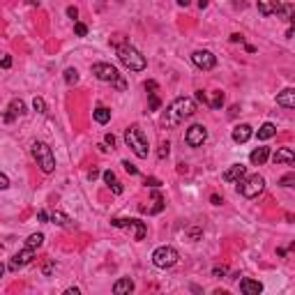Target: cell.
<instances>
[{
	"mask_svg": "<svg viewBox=\"0 0 295 295\" xmlns=\"http://www.w3.org/2000/svg\"><path fill=\"white\" fill-rule=\"evenodd\" d=\"M194 111H196V102H194V99L178 97V99H173L169 104V109H166V120H169V125H178V122H182L185 118L194 115Z\"/></svg>",
	"mask_w": 295,
	"mask_h": 295,
	"instance_id": "1",
	"label": "cell"
},
{
	"mask_svg": "<svg viewBox=\"0 0 295 295\" xmlns=\"http://www.w3.org/2000/svg\"><path fill=\"white\" fill-rule=\"evenodd\" d=\"M118 58H120V62L127 67V69L131 71H143L145 69V55L138 53L131 44H118Z\"/></svg>",
	"mask_w": 295,
	"mask_h": 295,
	"instance_id": "2",
	"label": "cell"
},
{
	"mask_svg": "<svg viewBox=\"0 0 295 295\" xmlns=\"http://www.w3.org/2000/svg\"><path fill=\"white\" fill-rule=\"evenodd\" d=\"M30 150H33V157H35L39 169H42L44 173H53L55 171V157H53V153H51V148L42 141H35Z\"/></svg>",
	"mask_w": 295,
	"mask_h": 295,
	"instance_id": "3",
	"label": "cell"
},
{
	"mask_svg": "<svg viewBox=\"0 0 295 295\" xmlns=\"http://www.w3.org/2000/svg\"><path fill=\"white\" fill-rule=\"evenodd\" d=\"M265 189V178L263 175H249V178H242L240 182H238V191H240L245 198H256L261 191Z\"/></svg>",
	"mask_w": 295,
	"mask_h": 295,
	"instance_id": "4",
	"label": "cell"
},
{
	"mask_svg": "<svg viewBox=\"0 0 295 295\" xmlns=\"http://www.w3.org/2000/svg\"><path fill=\"white\" fill-rule=\"evenodd\" d=\"M125 141H127V145L134 150L136 157H141V159L148 157V141H145V136H143V131L138 129L136 125L129 127V129L125 131Z\"/></svg>",
	"mask_w": 295,
	"mask_h": 295,
	"instance_id": "5",
	"label": "cell"
},
{
	"mask_svg": "<svg viewBox=\"0 0 295 295\" xmlns=\"http://www.w3.org/2000/svg\"><path fill=\"white\" fill-rule=\"evenodd\" d=\"M111 224H113L115 229L129 231V233L134 235V240H143V238L148 235V226H145V222H141V219H120V217H115V219H111Z\"/></svg>",
	"mask_w": 295,
	"mask_h": 295,
	"instance_id": "6",
	"label": "cell"
},
{
	"mask_svg": "<svg viewBox=\"0 0 295 295\" xmlns=\"http://www.w3.org/2000/svg\"><path fill=\"white\" fill-rule=\"evenodd\" d=\"M178 252H175L173 247H157L153 252V263L157 265V268H162V270H169V268H173L175 263H178Z\"/></svg>",
	"mask_w": 295,
	"mask_h": 295,
	"instance_id": "7",
	"label": "cell"
},
{
	"mask_svg": "<svg viewBox=\"0 0 295 295\" xmlns=\"http://www.w3.org/2000/svg\"><path fill=\"white\" fill-rule=\"evenodd\" d=\"M93 74L99 79V81H106V83H113L118 81V69H115L113 65H109V62H95L93 65Z\"/></svg>",
	"mask_w": 295,
	"mask_h": 295,
	"instance_id": "8",
	"label": "cell"
},
{
	"mask_svg": "<svg viewBox=\"0 0 295 295\" xmlns=\"http://www.w3.org/2000/svg\"><path fill=\"white\" fill-rule=\"evenodd\" d=\"M205 138H208V131H205L203 125H191L185 134V141L189 148H201L205 143Z\"/></svg>",
	"mask_w": 295,
	"mask_h": 295,
	"instance_id": "9",
	"label": "cell"
},
{
	"mask_svg": "<svg viewBox=\"0 0 295 295\" xmlns=\"http://www.w3.org/2000/svg\"><path fill=\"white\" fill-rule=\"evenodd\" d=\"M191 62H194L198 69H203V71H210V69L217 67V58H214L210 51H196V53L191 55Z\"/></svg>",
	"mask_w": 295,
	"mask_h": 295,
	"instance_id": "10",
	"label": "cell"
},
{
	"mask_svg": "<svg viewBox=\"0 0 295 295\" xmlns=\"http://www.w3.org/2000/svg\"><path fill=\"white\" fill-rule=\"evenodd\" d=\"M33 258H35V249H33V247H26V249H21L19 254H14V256H12V261H10V265H7V268H10L12 272H17L19 268L28 265Z\"/></svg>",
	"mask_w": 295,
	"mask_h": 295,
	"instance_id": "11",
	"label": "cell"
},
{
	"mask_svg": "<svg viewBox=\"0 0 295 295\" xmlns=\"http://www.w3.org/2000/svg\"><path fill=\"white\" fill-rule=\"evenodd\" d=\"M247 175V166H242V164H233V166H229V169L224 171V182H240L242 178Z\"/></svg>",
	"mask_w": 295,
	"mask_h": 295,
	"instance_id": "12",
	"label": "cell"
},
{
	"mask_svg": "<svg viewBox=\"0 0 295 295\" xmlns=\"http://www.w3.org/2000/svg\"><path fill=\"white\" fill-rule=\"evenodd\" d=\"M272 162L274 164H286V166H290L295 162V153L290 150V148H279L277 153L272 155Z\"/></svg>",
	"mask_w": 295,
	"mask_h": 295,
	"instance_id": "13",
	"label": "cell"
},
{
	"mask_svg": "<svg viewBox=\"0 0 295 295\" xmlns=\"http://www.w3.org/2000/svg\"><path fill=\"white\" fill-rule=\"evenodd\" d=\"M252 134L254 131H252V127L249 125H238L233 129V134H231V138H233L235 143H247L249 138H252Z\"/></svg>",
	"mask_w": 295,
	"mask_h": 295,
	"instance_id": "14",
	"label": "cell"
},
{
	"mask_svg": "<svg viewBox=\"0 0 295 295\" xmlns=\"http://www.w3.org/2000/svg\"><path fill=\"white\" fill-rule=\"evenodd\" d=\"M256 5H258V12H261L263 17H270V14H277L281 3H279V0H258Z\"/></svg>",
	"mask_w": 295,
	"mask_h": 295,
	"instance_id": "15",
	"label": "cell"
},
{
	"mask_svg": "<svg viewBox=\"0 0 295 295\" xmlns=\"http://www.w3.org/2000/svg\"><path fill=\"white\" fill-rule=\"evenodd\" d=\"M277 104L284 106V109H293L295 106V90L293 88H286V90H281V93L277 95Z\"/></svg>",
	"mask_w": 295,
	"mask_h": 295,
	"instance_id": "16",
	"label": "cell"
},
{
	"mask_svg": "<svg viewBox=\"0 0 295 295\" xmlns=\"http://www.w3.org/2000/svg\"><path fill=\"white\" fill-rule=\"evenodd\" d=\"M270 157V148H256V150H252V155H249V162H252L254 166H261L265 164Z\"/></svg>",
	"mask_w": 295,
	"mask_h": 295,
	"instance_id": "17",
	"label": "cell"
},
{
	"mask_svg": "<svg viewBox=\"0 0 295 295\" xmlns=\"http://www.w3.org/2000/svg\"><path fill=\"white\" fill-rule=\"evenodd\" d=\"M240 290L245 295H258L263 290L261 281H254V279H242L240 281Z\"/></svg>",
	"mask_w": 295,
	"mask_h": 295,
	"instance_id": "18",
	"label": "cell"
},
{
	"mask_svg": "<svg viewBox=\"0 0 295 295\" xmlns=\"http://www.w3.org/2000/svg\"><path fill=\"white\" fill-rule=\"evenodd\" d=\"M134 290V281H131L129 277H125V279H118L113 284V293L115 295H127V293H131Z\"/></svg>",
	"mask_w": 295,
	"mask_h": 295,
	"instance_id": "19",
	"label": "cell"
},
{
	"mask_svg": "<svg viewBox=\"0 0 295 295\" xmlns=\"http://www.w3.org/2000/svg\"><path fill=\"white\" fill-rule=\"evenodd\" d=\"M23 109H26V106H23L21 99H12V102H10V109H7L5 120H7V122H12L14 118H17V115H21V113H23Z\"/></svg>",
	"mask_w": 295,
	"mask_h": 295,
	"instance_id": "20",
	"label": "cell"
},
{
	"mask_svg": "<svg viewBox=\"0 0 295 295\" xmlns=\"http://www.w3.org/2000/svg\"><path fill=\"white\" fill-rule=\"evenodd\" d=\"M93 118H95V122H99V125H106V122L111 120V111L106 109V106H97V109L93 111Z\"/></svg>",
	"mask_w": 295,
	"mask_h": 295,
	"instance_id": "21",
	"label": "cell"
},
{
	"mask_svg": "<svg viewBox=\"0 0 295 295\" xmlns=\"http://www.w3.org/2000/svg\"><path fill=\"white\" fill-rule=\"evenodd\" d=\"M274 134H277V127H274L272 122H265V125L258 129V138H261V141H268V138H272Z\"/></svg>",
	"mask_w": 295,
	"mask_h": 295,
	"instance_id": "22",
	"label": "cell"
},
{
	"mask_svg": "<svg viewBox=\"0 0 295 295\" xmlns=\"http://www.w3.org/2000/svg\"><path fill=\"white\" fill-rule=\"evenodd\" d=\"M42 242H44V235H42V233H33L30 238H28L26 247H33V249H39V247H42Z\"/></svg>",
	"mask_w": 295,
	"mask_h": 295,
	"instance_id": "23",
	"label": "cell"
},
{
	"mask_svg": "<svg viewBox=\"0 0 295 295\" xmlns=\"http://www.w3.org/2000/svg\"><path fill=\"white\" fill-rule=\"evenodd\" d=\"M222 104H224V93H222V90H214L212 99H210V106H212V109H222Z\"/></svg>",
	"mask_w": 295,
	"mask_h": 295,
	"instance_id": "24",
	"label": "cell"
},
{
	"mask_svg": "<svg viewBox=\"0 0 295 295\" xmlns=\"http://www.w3.org/2000/svg\"><path fill=\"white\" fill-rule=\"evenodd\" d=\"M51 219H53L55 224H60V226H67V224H69V219H67L62 212H53V214H51Z\"/></svg>",
	"mask_w": 295,
	"mask_h": 295,
	"instance_id": "25",
	"label": "cell"
},
{
	"mask_svg": "<svg viewBox=\"0 0 295 295\" xmlns=\"http://www.w3.org/2000/svg\"><path fill=\"white\" fill-rule=\"evenodd\" d=\"M33 109L37 111V113H46V104H44V99H42V97H35Z\"/></svg>",
	"mask_w": 295,
	"mask_h": 295,
	"instance_id": "26",
	"label": "cell"
},
{
	"mask_svg": "<svg viewBox=\"0 0 295 295\" xmlns=\"http://www.w3.org/2000/svg\"><path fill=\"white\" fill-rule=\"evenodd\" d=\"M65 81L69 83V86H71V83H77V81H79L77 69H67V71H65Z\"/></svg>",
	"mask_w": 295,
	"mask_h": 295,
	"instance_id": "27",
	"label": "cell"
},
{
	"mask_svg": "<svg viewBox=\"0 0 295 295\" xmlns=\"http://www.w3.org/2000/svg\"><path fill=\"white\" fill-rule=\"evenodd\" d=\"M293 182H295V173H288V175H284V178L279 180V185L281 187H293Z\"/></svg>",
	"mask_w": 295,
	"mask_h": 295,
	"instance_id": "28",
	"label": "cell"
},
{
	"mask_svg": "<svg viewBox=\"0 0 295 295\" xmlns=\"http://www.w3.org/2000/svg\"><path fill=\"white\" fill-rule=\"evenodd\" d=\"M201 233H203V231L198 229V226H191V229L187 231V235H189L191 240H198V238H201Z\"/></svg>",
	"mask_w": 295,
	"mask_h": 295,
	"instance_id": "29",
	"label": "cell"
},
{
	"mask_svg": "<svg viewBox=\"0 0 295 295\" xmlns=\"http://www.w3.org/2000/svg\"><path fill=\"white\" fill-rule=\"evenodd\" d=\"M74 33L79 35V37H86V33H88V28L83 26V23H77V26H74Z\"/></svg>",
	"mask_w": 295,
	"mask_h": 295,
	"instance_id": "30",
	"label": "cell"
},
{
	"mask_svg": "<svg viewBox=\"0 0 295 295\" xmlns=\"http://www.w3.org/2000/svg\"><path fill=\"white\" fill-rule=\"evenodd\" d=\"M122 166H125V171H127V173H131V175H136V173H138V169H136L134 164H129V162H122Z\"/></svg>",
	"mask_w": 295,
	"mask_h": 295,
	"instance_id": "31",
	"label": "cell"
},
{
	"mask_svg": "<svg viewBox=\"0 0 295 295\" xmlns=\"http://www.w3.org/2000/svg\"><path fill=\"white\" fill-rule=\"evenodd\" d=\"M109 187H111V189H113V194H122V185H120V182H118V180H113Z\"/></svg>",
	"mask_w": 295,
	"mask_h": 295,
	"instance_id": "32",
	"label": "cell"
},
{
	"mask_svg": "<svg viewBox=\"0 0 295 295\" xmlns=\"http://www.w3.org/2000/svg\"><path fill=\"white\" fill-rule=\"evenodd\" d=\"M159 109V99H157V95L153 93V97H150V111H157Z\"/></svg>",
	"mask_w": 295,
	"mask_h": 295,
	"instance_id": "33",
	"label": "cell"
},
{
	"mask_svg": "<svg viewBox=\"0 0 295 295\" xmlns=\"http://www.w3.org/2000/svg\"><path fill=\"white\" fill-rule=\"evenodd\" d=\"M113 180H115V173H113V171H104V182H106V185H111Z\"/></svg>",
	"mask_w": 295,
	"mask_h": 295,
	"instance_id": "34",
	"label": "cell"
},
{
	"mask_svg": "<svg viewBox=\"0 0 295 295\" xmlns=\"http://www.w3.org/2000/svg\"><path fill=\"white\" fill-rule=\"evenodd\" d=\"M166 155H169V143H162V145H159V157L164 159Z\"/></svg>",
	"mask_w": 295,
	"mask_h": 295,
	"instance_id": "35",
	"label": "cell"
},
{
	"mask_svg": "<svg viewBox=\"0 0 295 295\" xmlns=\"http://www.w3.org/2000/svg\"><path fill=\"white\" fill-rule=\"evenodd\" d=\"M226 272H229V270H226V268H224V265H222V268H219V265H217V268H214V270H212V274H214V277H224V274H226Z\"/></svg>",
	"mask_w": 295,
	"mask_h": 295,
	"instance_id": "36",
	"label": "cell"
},
{
	"mask_svg": "<svg viewBox=\"0 0 295 295\" xmlns=\"http://www.w3.org/2000/svg\"><path fill=\"white\" fill-rule=\"evenodd\" d=\"M10 187V180H7V175L5 173H0V189H7Z\"/></svg>",
	"mask_w": 295,
	"mask_h": 295,
	"instance_id": "37",
	"label": "cell"
},
{
	"mask_svg": "<svg viewBox=\"0 0 295 295\" xmlns=\"http://www.w3.org/2000/svg\"><path fill=\"white\" fill-rule=\"evenodd\" d=\"M145 185H148V187H153V189H155V187H159L162 182H159L157 178H145Z\"/></svg>",
	"mask_w": 295,
	"mask_h": 295,
	"instance_id": "38",
	"label": "cell"
},
{
	"mask_svg": "<svg viewBox=\"0 0 295 295\" xmlns=\"http://www.w3.org/2000/svg\"><path fill=\"white\" fill-rule=\"evenodd\" d=\"M37 219H39V222H49V212H46V210H39Z\"/></svg>",
	"mask_w": 295,
	"mask_h": 295,
	"instance_id": "39",
	"label": "cell"
},
{
	"mask_svg": "<svg viewBox=\"0 0 295 295\" xmlns=\"http://www.w3.org/2000/svg\"><path fill=\"white\" fill-rule=\"evenodd\" d=\"M104 141H106V145H111V148L115 145V136H113V134H106V136H104Z\"/></svg>",
	"mask_w": 295,
	"mask_h": 295,
	"instance_id": "40",
	"label": "cell"
},
{
	"mask_svg": "<svg viewBox=\"0 0 295 295\" xmlns=\"http://www.w3.org/2000/svg\"><path fill=\"white\" fill-rule=\"evenodd\" d=\"M67 14H69V19H77L79 17V10H77V7H69V10H67Z\"/></svg>",
	"mask_w": 295,
	"mask_h": 295,
	"instance_id": "41",
	"label": "cell"
},
{
	"mask_svg": "<svg viewBox=\"0 0 295 295\" xmlns=\"http://www.w3.org/2000/svg\"><path fill=\"white\" fill-rule=\"evenodd\" d=\"M0 65H3V67H5V69H7V67L12 65V58H10V55H5V58H3V60H0Z\"/></svg>",
	"mask_w": 295,
	"mask_h": 295,
	"instance_id": "42",
	"label": "cell"
},
{
	"mask_svg": "<svg viewBox=\"0 0 295 295\" xmlns=\"http://www.w3.org/2000/svg\"><path fill=\"white\" fill-rule=\"evenodd\" d=\"M242 39H245V37H242L240 33H233V35H231V42H242Z\"/></svg>",
	"mask_w": 295,
	"mask_h": 295,
	"instance_id": "43",
	"label": "cell"
},
{
	"mask_svg": "<svg viewBox=\"0 0 295 295\" xmlns=\"http://www.w3.org/2000/svg\"><path fill=\"white\" fill-rule=\"evenodd\" d=\"M145 88H148V90H155V88H157V83H155V81H145Z\"/></svg>",
	"mask_w": 295,
	"mask_h": 295,
	"instance_id": "44",
	"label": "cell"
},
{
	"mask_svg": "<svg viewBox=\"0 0 295 295\" xmlns=\"http://www.w3.org/2000/svg\"><path fill=\"white\" fill-rule=\"evenodd\" d=\"M65 295H79V288H67Z\"/></svg>",
	"mask_w": 295,
	"mask_h": 295,
	"instance_id": "45",
	"label": "cell"
},
{
	"mask_svg": "<svg viewBox=\"0 0 295 295\" xmlns=\"http://www.w3.org/2000/svg\"><path fill=\"white\" fill-rule=\"evenodd\" d=\"M212 203H214V205H222V198H219L217 194H214V196H212Z\"/></svg>",
	"mask_w": 295,
	"mask_h": 295,
	"instance_id": "46",
	"label": "cell"
},
{
	"mask_svg": "<svg viewBox=\"0 0 295 295\" xmlns=\"http://www.w3.org/2000/svg\"><path fill=\"white\" fill-rule=\"evenodd\" d=\"M3 274H5V265H3V263H0V277H3Z\"/></svg>",
	"mask_w": 295,
	"mask_h": 295,
	"instance_id": "47",
	"label": "cell"
},
{
	"mask_svg": "<svg viewBox=\"0 0 295 295\" xmlns=\"http://www.w3.org/2000/svg\"><path fill=\"white\" fill-rule=\"evenodd\" d=\"M178 3H180V5H187V3H189V0H178Z\"/></svg>",
	"mask_w": 295,
	"mask_h": 295,
	"instance_id": "48",
	"label": "cell"
}]
</instances>
